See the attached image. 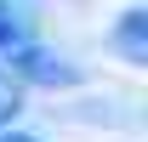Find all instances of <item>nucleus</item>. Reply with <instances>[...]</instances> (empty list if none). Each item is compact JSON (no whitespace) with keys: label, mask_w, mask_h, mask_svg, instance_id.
I'll return each mask as SVG.
<instances>
[{"label":"nucleus","mask_w":148,"mask_h":142,"mask_svg":"<svg viewBox=\"0 0 148 142\" xmlns=\"http://www.w3.org/2000/svg\"><path fill=\"white\" fill-rule=\"evenodd\" d=\"M108 46L120 51V63H125V68H143V63H148V12H143V6L120 12V23H114Z\"/></svg>","instance_id":"obj_1"},{"label":"nucleus","mask_w":148,"mask_h":142,"mask_svg":"<svg viewBox=\"0 0 148 142\" xmlns=\"http://www.w3.org/2000/svg\"><path fill=\"white\" fill-rule=\"evenodd\" d=\"M23 97H29V91H23L6 68H0V131H12V119L23 114Z\"/></svg>","instance_id":"obj_2"},{"label":"nucleus","mask_w":148,"mask_h":142,"mask_svg":"<svg viewBox=\"0 0 148 142\" xmlns=\"http://www.w3.org/2000/svg\"><path fill=\"white\" fill-rule=\"evenodd\" d=\"M0 142H34L29 131H0Z\"/></svg>","instance_id":"obj_3"}]
</instances>
